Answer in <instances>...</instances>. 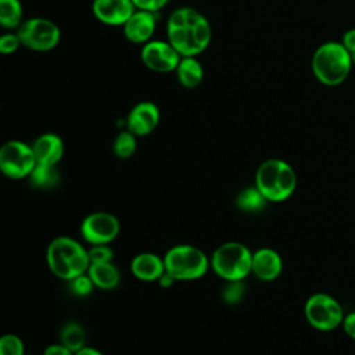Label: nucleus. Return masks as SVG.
<instances>
[{
	"instance_id": "f257e3e1",
	"label": "nucleus",
	"mask_w": 355,
	"mask_h": 355,
	"mask_svg": "<svg viewBox=\"0 0 355 355\" xmlns=\"http://www.w3.org/2000/svg\"><path fill=\"white\" fill-rule=\"evenodd\" d=\"M166 40L182 57H197L211 44L212 28L198 10L179 7L168 17Z\"/></svg>"
},
{
	"instance_id": "f03ea898",
	"label": "nucleus",
	"mask_w": 355,
	"mask_h": 355,
	"mask_svg": "<svg viewBox=\"0 0 355 355\" xmlns=\"http://www.w3.org/2000/svg\"><path fill=\"white\" fill-rule=\"evenodd\" d=\"M352 58L341 42H324L312 54L311 69L324 86H338L349 75Z\"/></svg>"
},
{
	"instance_id": "7ed1b4c3",
	"label": "nucleus",
	"mask_w": 355,
	"mask_h": 355,
	"mask_svg": "<svg viewBox=\"0 0 355 355\" xmlns=\"http://www.w3.org/2000/svg\"><path fill=\"white\" fill-rule=\"evenodd\" d=\"M47 262L55 276L67 280L83 275L90 266L87 251L69 237H58L51 241L47 250Z\"/></svg>"
},
{
	"instance_id": "20e7f679",
	"label": "nucleus",
	"mask_w": 355,
	"mask_h": 355,
	"mask_svg": "<svg viewBox=\"0 0 355 355\" xmlns=\"http://www.w3.org/2000/svg\"><path fill=\"white\" fill-rule=\"evenodd\" d=\"M294 169L282 159H268L257 172V187L269 201H283L295 190Z\"/></svg>"
},
{
	"instance_id": "39448f33",
	"label": "nucleus",
	"mask_w": 355,
	"mask_h": 355,
	"mask_svg": "<svg viewBox=\"0 0 355 355\" xmlns=\"http://www.w3.org/2000/svg\"><path fill=\"white\" fill-rule=\"evenodd\" d=\"M212 268L220 277L234 282L244 279L252 266L250 250L240 243H226L216 248L212 255Z\"/></svg>"
},
{
	"instance_id": "423d86ee",
	"label": "nucleus",
	"mask_w": 355,
	"mask_h": 355,
	"mask_svg": "<svg viewBox=\"0 0 355 355\" xmlns=\"http://www.w3.org/2000/svg\"><path fill=\"white\" fill-rule=\"evenodd\" d=\"M165 270L178 280H191L201 277L208 269L205 254L191 245H178L171 248L164 259Z\"/></svg>"
},
{
	"instance_id": "0eeeda50",
	"label": "nucleus",
	"mask_w": 355,
	"mask_h": 355,
	"mask_svg": "<svg viewBox=\"0 0 355 355\" xmlns=\"http://www.w3.org/2000/svg\"><path fill=\"white\" fill-rule=\"evenodd\" d=\"M15 32L18 33L24 47L39 53L55 49L61 40V31L58 25L43 17L24 19Z\"/></svg>"
},
{
	"instance_id": "6e6552de",
	"label": "nucleus",
	"mask_w": 355,
	"mask_h": 355,
	"mask_svg": "<svg viewBox=\"0 0 355 355\" xmlns=\"http://www.w3.org/2000/svg\"><path fill=\"white\" fill-rule=\"evenodd\" d=\"M344 316L340 302L329 294L316 293L305 302V318L316 330L331 331L343 324Z\"/></svg>"
},
{
	"instance_id": "1a4fd4ad",
	"label": "nucleus",
	"mask_w": 355,
	"mask_h": 355,
	"mask_svg": "<svg viewBox=\"0 0 355 355\" xmlns=\"http://www.w3.org/2000/svg\"><path fill=\"white\" fill-rule=\"evenodd\" d=\"M36 164L33 148L22 141L11 140L0 148V168L8 178L19 179L29 176Z\"/></svg>"
},
{
	"instance_id": "9d476101",
	"label": "nucleus",
	"mask_w": 355,
	"mask_h": 355,
	"mask_svg": "<svg viewBox=\"0 0 355 355\" xmlns=\"http://www.w3.org/2000/svg\"><path fill=\"white\" fill-rule=\"evenodd\" d=\"M182 55L168 40H150L141 46L140 60L153 72H175Z\"/></svg>"
},
{
	"instance_id": "9b49d317",
	"label": "nucleus",
	"mask_w": 355,
	"mask_h": 355,
	"mask_svg": "<svg viewBox=\"0 0 355 355\" xmlns=\"http://www.w3.org/2000/svg\"><path fill=\"white\" fill-rule=\"evenodd\" d=\"M82 236L92 244H105L112 241L119 233L118 219L107 212L89 215L82 223Z\"/></svg>"
},
{
	"instance_id": "f8f14e48",
	"label": "nucleus",
	"mask_w": 355,
	"mask_h": 355,
	"mask_svg": "<svg viewBox=\"0 0 355 355\" xmlns=\"http://www.w3.org/2000/svg\"><path fill=\"white\" fill-rule=\"evenodd\" d=\"M136 11L132 0H93L94 18L107 26H123Z\"/></svg>"
},
{
	"instance_id": "ddd939ff",
	"label": "nucleus",
	"mask_w": 355,
	"mask_h": 355,
	"mask_svg": "<svg viewBox=\"0 0 355 355\" xmlns=\"http://www.w3.org/2000/svg\"><path fill=\"white\" fill-rule=\"evenodd\" d=\"M157 28L155 12L136 10L126 24L122 26L123 36L128 42L133 44H146L153 40V35Z\"/></svg>"
},
{
	"instance_id": "4468645a",
	"label": "nucleus",
	"mask_w": 355,
	"mask_h": 355,
	"mask_svg": "<svg viewBox=\"0 0 355 355\" xmlns=\"http://www.w3.org/2000/svg\"><path fill=\"white\" fill-rule=\"evenodd\" d=\"M159 123V110L151 101H140L132 107L126 118L128 130L135 136L151 133Z\"/></svg>"
},
{
	"instance_id": "2eb2a0df",
	"label": "nucleus",
	"mask_w": 355,
	"mask_h": 355,
	"mask_svg": "<svg viewBox=\"0 0 355 355\" xmlns=\"http://www.w3.org/2000/svg\"><path fill=\"white\" fill-rule=\"evenodd\" d=\"M32 148L36 162L40 165L55 166L64 154L62 140L55 133H43L35 140Z\"/></svg>"
},
{
	"instance_id": "dca6fc26",
	"label": "nucleus",
	"mask_w": 355,
	"mask_h": 355,
	"mask_svg": "<svg viewBox=\"0 0 355 355\" xmlns=\"http://www.w3.org/2000/svg\"><path fill=\"white\" fill-rule=\"evenodd\" d=\"M251 272L261 280H273L282 272V258L270 248H261L252 255Z\"/></svg>"
},
{
	"instance_id": "f3484780",
	"label": "nucleus",
	"mask_w": 355,
	"mask_h": 355,
	"mask_svg": "<svg viewBox=\"0 0 355 355\" xmlns=\"http://www.w3.org/2000/svg\"><path fill=\"white\" fill-rule=\"evenodd\" d=\"M132 272L140 280L151 282L159 279L165 272V263L154 254H140L132 261Z\"/></svg>"
},
{
	"instance_id": "a211bd4d",
	"label": "nucleus",
	"mask_w": 355,
	"mask_h": 355,
	"mask_svg": "<svg viewBox=\"0 0 355 355\" xmlns=\"http://www.w3.org/2000/svg\"><path fill=\"white\" fill-rule=\"evenodd\" d=\"M175 73L184 89H196L204 79V68L197 57H182Z\"/></svg>"
},
{
	"instance_id": "6ab92c4d",
	"label": "nucleus",
	"mask_w": 355,
	"mask_h": 355,
	"mask_svg": "<svg viewBox=\"0 0 355 355\" xmlns=\"http://www.w3.org/2000/svg\"><path fill=\"white\" fill-rule=\"evenodd\" d=\"M89 276H90L92 282L94 283V286L104 288V290L114 288L119 283V272L110 262L90 263Z\"/></svg>"
},
{
	"instance_id": "aec40b11",
	"label": "nucleus",
	"mask_w": 355,
	"mask_h": 355,
	"mask_svg": "<svg viewBox=\"0 0 355 355\" xmlns=\"http://www.w3.org/2000/svg\"><path fill=\"white\" fill-rule=\"evenodd\" d=\"M24 22V7L19 0H0V25L4 29H18Z\"/></svg>"
},
{
	"instance_id": "412c9836",
	"label": "nucleus",
	"mask_w": 355,
	"mask_h": 355,
	"mask_svg": "<svg viewBox=\"0 0 355 355\" xmlns=\"http://www.w3.org/2000/svg\"><path fill=\"white\" fill-rule=\"evenodd\" d=\"M29 179H31L32 186L40 187V189H49L58 183L60 173H58L57 168L53 165L36 164L35 169L29 175Z\"/></svg>"
},
{
	"instance_id": "4be33fe9",
	"label": "nucleus",
	"mask_w": 355,
	"mask_h": 355,
	"mask_svg": "<svg viewBox=\"0 0 355 355\" xmlns=\"http://www.w3.org/2000/svg\"><path fill=\"white\" fill-rule=\"evenodd\" d=\"M61 343L72 352L82 349L85 344L83 329L78 323H68L61 331Z\"/></svg>"
},
{
	"instance_id": "5701e85b",
	"label": "nucleus",
	"mask_w": 355,
	"mask_h": 355,
	"mask_svg": "<svg viewBox=\"0 0 355 355\" xmlns=\"http://www.w3.org/2000/svg\"><path fill=\"white\" fill-rule=\"evenodd\" d=\"M265 196L258 190V187H250L241 191L237 197L239 208L244 211H258L265 205Z\"/></svg>"
},
{
	"instance_id": "b1692460",
	"label": "nucleus",
	"mask_w": 355,
	"mask_h": 355,
	"mask_svg": "<svg viewBox=\"0 0 355 355\" xmlns=\"http://www.w3.org/2000/svg\"><path fill=\"white\" fill-rule=\"evenodd\" d=\"M114 153L119 158H129L136 150V136L130 130L121 132L114 140Z\"/></svg>"
},
{
	"instance_id": "393cba45",
	"label": "nucleus",
	"mask_w": 355,
	"mask_h": 355,
	"mask_svg": "<svg viewBox=\"0 0 355 355\" xmlns=\"http://www.w3.org/2000/svg\"><path fill=\"white\" fill-rule=\"evenodd\" d=\"M0 355H24V344L14 334H6L0 340Z\"/></svg>"
},
{
	"instance_id": "a878e982",
	"label": "nucleus",
	"mask_w": 355,
	"mask_h": 355,
	"mask_svg": "<svg viewBox=\"0 0 355 355\" xmlns=\"http://www.w3.org/2000/svg\"><path fill=\"white\" fill-rule=\"evenodd\" d=\"M19 46H22V43H21V39L17 32H14V33L8 32V33L1 35V37H0V53L1 54H12L19 49Z\"/></svg>"
},
{
	"instance_id": "bb28decb",
	"label": "nucleus",
	"mask_w": 355,
	"mask_h": 355,
	"mask_svg": "<svg viewBox=\"0 0 355 355\" xmlns=\"http://www.w3.org/2000/svg\"><path fill=\"white\" fill-rule=\"evenodd\" d=\"M89 254V259L90 263H104V262H110L112 259V251L105 247L104 244H98L96 247H93L90 251H87Z\"/></svg>"
},
{
	"instance_id": "cd10ccee",
	"label": "nucleus",
	"mask_w": 355,
	"mask_h": 355,
	"mask_svg": "<svg viewBox=\"0 0 355 355\" xmlns=\"http://www.w3.org/2000/svg\"><path fill=\"white\" fill-rule=\"evenodd\" d=\"M171 0H132L136 10H144L151 12L161 11Z\"/></svg>"
},
{
	"instance_id": "c85d7f7f",
	"label": "nucleus",
	"mask_w": 355,
	"mask_h": 355,
	"mask_svg": "<svg viewBox=\"0 0 355 355\" xmlns=\"http://www.w3.org/2000/svg\"><path fill=\"white\" fill-rule=\"evenodd\" d=\"M93 282L90 279V276H85V275H80L75 279H72V290L75 291V294H79V295H87L90 291H92V287H93Z\"/></svg>"
},
{
	"instance_id": "c756f323",
	"label": "nucleus",
	"mask_w": 355,
	"mask_h": 355,
	"mask_svg": "<svg viewBox=\"0 0 355 355\" xmlns=\"http://www.w3.org/2000/svg\"><path fill=\"white\" fill-rule=\"evenodd\" d=\"M243 294H244V286L241 284V280H234V282H230V284L225 288L223 297L227 302H237Z\"/></svg>"
},
{
	"instance_id": "7c9ffc66",
	"label": "nucleus",
	"mask_w": 355,
	"mask_h": 355,
	"mask_svg": "<svg viewBox=\"0 0 355 355\" xmlns=\"http://www.w3.org/2000/svg\"><path fill=\"white\" fill-rule=\"evenodd\" d=\"M341 43L343 46L347 49V51L349 53L354 64H355V28L352 29H348L344 35H343V39H341Z\"/></svg>"
},
{
	"instance_id": "2f4dec72",
	"label": "nucleus",
	"mask_w": 355,
	"mask_h": 355,
	"mask_svg": "<svg viewBox=\"0 0 355 355\" xmlns=\"http://www.w3.org/2000/svg\"><path fill=\"white\" fill-rule=\"evenodd\" d=\"M343 329L348 337L355 340V312H351L344 316Z\"/></svg>"
},
{
	"instance_id": "473e14b6",
	"label": "nucleus",
	"mask_w": 355,
	"mask_h": 355,
	"mask_svg": "<svg viewBox=\"0 0 355 355\" xmlns=\"http://www.w3.org/2000/svg\"><path fill=\"white\" fill-rule=\"evenodd\" d=\"M73 352L71 349H68L64 344L61 345H50L46 348L44 355H72Z\"/></svg>"
},
{
	"instance_id": "72a5a7b5",
	"label": "nucleus",
	"mask_w": 355,
	"mask_h": 355,
	"mask_svg": "<svg viewBox=\"0 0 355 355\" xmlns=\"http://www.w3.org/2000/svg\"><path fill=\"white\" fill-rule=\"evenodd\" d=\"M173 280H176L171 273H168L166 270L161 275V277H159V284L162 286V287H169L172 283H173Z\"/></svg>"
},
{
	"instance_id": "f704fd0d",
	"label": "nucleus",
	"mask_w": 355,
	"mask_h": 355,
	"mask_svg": "<svg viewBox=\"0 0 355 355\" xmlns=\"http://www.w3.org/2000/svg\"><path fill=\"white\" fill-rule=\"evenodd\" d=\"M73 355H101L98 351H96V349H93V348H82V349H79V351H76V352H73Z\"/></svg>"
}]
</instances>
